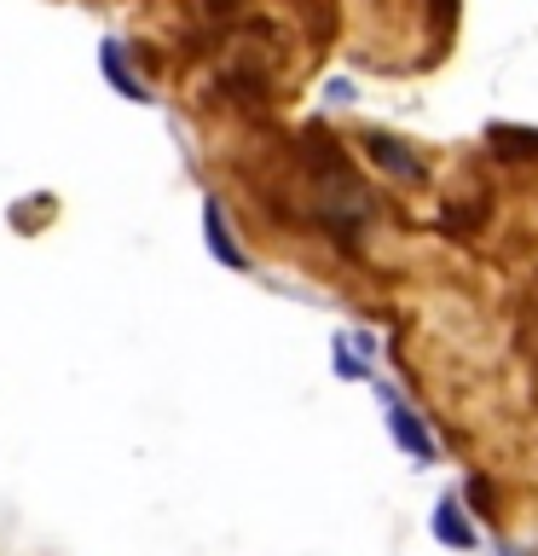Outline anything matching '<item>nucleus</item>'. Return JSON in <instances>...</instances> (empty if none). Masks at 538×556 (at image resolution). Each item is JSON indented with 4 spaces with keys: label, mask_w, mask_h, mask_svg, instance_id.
Segmentation results:
<instances>
[{
    "label": "nucleus",
    "mask_w": 538,
    "mask_h": 556,
    "mask_svg": "<svg viewBox=\"0 0 538 556\" xmlns=\"http://www.w3.org/2000/svg\"><path fill=\"white\" fill-rule=\"evenodd\" d=\"M434 539L451 551H475V521L458 510V498H440L434 504Z\"/></svg>",
    "instance_id": "obj_4"
},
{
    "label": "nucleus",
    "mask_w": 538,
    "mask_h": 556,
    "mask_svg": "<svg viewBox=\"0 0 538 556\" xmlns=\"http://www.w3.org/2000/svg\"><path fill=\"white\" fill-rule=\"evenodd\" d=\"M99 70L116 81V93H121V99H133V104H145V99H151L145 87H139V76L128 70V59H121V41H104V47H99Z\"/></svg>",
    "instance_id": "obj_5"
},
{
    "label": "nucleus",
    "mask_w": 538,
    "mask_h": 556,
    "mask_svg": "<svg viewBox=\"0 0 538 556\" xmlns=\"http://www.w3.org/2000/svg\"><path fill=\"white\" fill-rule=\"evenodd\" d=\"M376 394H382V406H388V429H394V441L406 446L411 458H423V464H434V452H440V446H434V434H428V424H423V417H417V412H411V406H406V400H399L394 389H382V382H376Z\"/></svg>",
    "instance_id": "obj_1"
},
{
    "label": "nucleus",
    "mask_w": 538,
    "mask_h": 556,
    "mask_svg": "<svg viewBox=\"0 0 538 556\" xmlns=\"http://www.w3.org/2000/svg\"><path fill=\"white\" fill-rule=\"evenodd\" d=\"M203 7H208V12H215V17H226V12H232V7H238V0H203Z\"/></svg>",
    "instance_id": "obj_7"
},
{
    "label": "nucleus",
    "mask_w": 538,
    "mask_h": 556,
    "mask_svg": "<svg viewBox=\"0 0 538 556\" xmlns=\"http://www.w3.org/2000/svg\"><path fill=\"white\" fill-rule=\"evenodd\" d=\"M203 226H208V250H215V261H220V267H232V273H243V267H249V255H243L238 250V243H232V226H226V208L215 203V198H203Z\"/></svg>",
    "instance_id": "obj_3"
},
{
    "label": "nucleus",
    "mask_w": 538,
    "mask_h": 556,
    "mask_svg": "<svg viewBox=\"0 0 538 556\" xmlns=\"http://www.w3.org/2000/svg\"><path fill=\"white\" fill-rule=\"evenodd\" d=\"M364 151H371V163L382 174H399V180H423V156L406 151L394 134H364Z\"/></svg>",
    "instance_id": "obj_2"
},
{
    "label": "nucleus",
    "mask_w": 538,
    "mask_h": 556,
    "mask_svg": "<svg viewBox=\"0 0 538 556\" xmlns=\"http://www.w3.org/2000/svg\"><path fill=\"white\" fill-rule=\"evenodd\" d=\"M330 359H336V371H342L347 382H364V377H371V365H364V359H359V354H354V348H347L342 337L330 342Z\"/></svg>",
    "instance_id": "obj_6"
}]
</instances>
